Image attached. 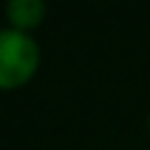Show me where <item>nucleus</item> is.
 Wrapping results in <instances>:
<instances>
[{"label":"nucleus","mask_w":150,"mask_h":150,"mask_svg":"<svg viewBox=\"0 0 150 150\" xmlns=\"http://www.w3.org/2000/svg\"><path fill=\"white\" fill-rule=\"evenodd\" d=\"M40 68V45L30 33L0 30V90H18L35 78Z\"/></svg>","instance_id":"f257e3e1"},{"label":"nucleus","mask_w":150,"mask_h":150,"mask_svg":"<svg viewBox=\"0 0 150 150\" xmlns=\"http://www.w3.org/2000/svg\"><path fill=\"white\" fill-rule=\"evenodd\" d=\"M45 13H48V8H45L43 0H10L5 5V18L10 23V28L23 33L35 30L45 20Z\"/></svg>","instance_id":"f03ea898"},{"label":"nucleus","mask_w":150,"mask_h":150,"mask_svg":"<svg viewBox=\"0 0 150 150\" xmlns=\"http://www.w3.org/2000/svg\"><path fill=\"white\" fill-rule=\"evenodd\" d=\"M148 138H150V112H148Z\"/></svg>","instance_id":"7ed1b4c3"}]
</instances>
